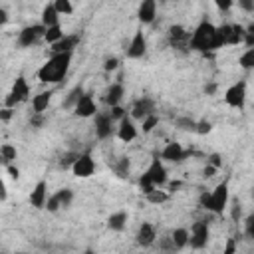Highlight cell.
<instances>
[{"instance_id": "obj_18", "label": "cell", "mask_w": 254, "mask_h": 254, "mask_svg": "<svg viewBox=\"0 0 254 254\" xmlns=\"http://www.w3.org/2000/svg\"><path fill=\"white\" fill-rule=\"evenodd\" d=\"M161 157L165 159V161H169V163H181L185 157H187V151L181 147V143H167V147L163 149V153H161Z\"/></svg>"}, {"instance_id": "obj_33", "label": "cell", "mask_w": 254, "mask_h": 254, "mask_svg": "<svg viewBox=\"0 0 254 254\" xmlns=\"http://www.w3.org/2000/svg\"><path fill=\"white\" fill-rule=\"evenodd\" d=\"M238 64H240L244 70H252V68H254V48H248V50H246V52L240 56Z\"/></svg>"}, {"instance_id": "obj_10", "label": "cell", "mask_w": 254, "mask_h": 254, "mask_svg": "<svg viewBox=\"0 0 254 254\" xmlns=\"http://www.w3.org/2000/svg\"><path fill=\"white\" fill-rule=\"evenodd\" d=\"M189 42H191V34L183 26L175 24L169 28V44L175 50H189Z\"/></svg>"}, {"instance_id": "obj_13", "label": "cell", "mask_w": 254, "mask_h": 254, "mask_svg": "<svg viewBox=\"0 0 254 254\" xmlns=\"http://www.w3.org/2000/svg\"><path fill=\"white\" fill-rule=\"evenodd\" d=\"M149 113H155V101L151 99V97H141L137 99L133 108H131V117L133 119H143L147 117Z\"/></svg>"}, {"instance_id": "obj_55", "label": "cell", "mask_w": 254, "mask_h": 254, "mask_svg": "<svg viewBox=\"0 0 254 254\" xmlns=\"http://www.w3.org/2000/svg\"><path fill=\"white\" fill-rule=\"evenodd\" d=\"M6 197H8V193H6V187H4L2 179H0V200H6Z\"/></svg>"}, {"instance_id": "obj_23", "label": "cell", "mask_w": 254, "mask_h": 254, "mask_svg": "<svg viewBox=\"0 0 254 254\" xmlns=\"http://www.w3.org/2000/svg\"><path fill=\"white\" fill-rule=\"evenodd\" d=\"M82 95H84V85H82V84H78V85L68 93V97L62 101V108H64V110H74Z\"/></svg>"}, {"instance_id": "obj_16", "label": "cell", "mask_w": 254, "mask_h": 254, "mask_svg": "<svg viewBox=\"0 0 254 254\" xmlns=\"http://www.w3.org/2000/svg\"><path fill=\"white\" fill-rule=\"evenodd\" d=\"M95 112H97L95 101H93V97L89 93H84L80 97V101L76 104V108H74V113L78 117H91V115H95Z\"/></svg>"}, {"instance_id": "obj_17", "label": "cell", "mask_w": 254, "mask_h": 254, "mask_svg": "<svg viewBox=\"0 0 254 254\" xmlns=\"http://www.w3.org/2000/svg\"><path fill=\"white\" fill-rule=\"evenodd\" d=\"M137 244L139 246H143V248H147V246H151L155 242V238H157V232H155V226L151 225V223H143L141 226H139V230H137Z\"/></svg>"}, {"instance_id": "obj_37", "label": "cell", "mask_w": 254, "mask_h": 254, "mask_svg": "<svg viewBox=\"0 0 254 254\" xmlns=\"http://www.w3.org/2000/svg\"><path fill=\"white\" fill-rule=\"evenodd\" d=\"M139 187H141V191H143L145 195H147V193H151L153 189H157V187H155V183L149 179V175H147V173H143V175H141V179H139Z\"/></svg>"}, {"instance_id": "obj_52", "label": "cell", "mask_w": 254, "mask_h": 254, "mask_svg": "<svg viewBox=\"0 0 254 254\" xmlns=\"http://www.w3.org/2000/svg\"><path fill=\"white\" fill-rule=\"evenodd\" d=\"M217 171H219L217 167H213V165H207V167H205V177H207V179H211V177H215V173H217Z\"/></svg>"}, {"instance_id": "obj_45", "label": "cell", "mask_w": 254, "mask_h": 254, "mask_svg": "<svg viewBox=\"0 0 254 254\" xmlns=\"http://www.w3.org/2000/svg\"><path fill=\"white\" fill-rule=\"evenodd\" d=\"M159 248H161V250H177V246H175V242H173L171 236H169V238H161Z\"/></svg>"}, {"instance_id": "obj_44", "label": "cell", "mask_w": 254, "mask_h": 254, "mask_svg": "<svg viewBox=\"0 0 254 254\" xmlns=\"http://www.w3.org/2000/svg\"><path fill=\"white\" fill-rule=\"evenodd\" d=\"M110 115H112L113 119H121V117H123V115H127V113H125V110H123V108L117 104V106H112V112H110Z\"/></svg>"}, {"instance_id": "obj_57", "label": "cell", "mask_w": 254, "mask_h": 254, "mask_svg": "<svg viewBox=\"0 0 254 254\" xmlns=\"http://www.w3.org/2000/svg\"><path fill=\"white\" fill-rule=\"evenodd\" d=\"M215 91H217V85H215V84L205 85V93H209V95H211V93H215Z\"/></svg>"}, {"instance_id": "obj_32", "label": "cell", "mask_w": 254, "mask_h": 254, "mask_svg": "<svg viewBox=\"0 0 254 254\" xmlns=\"http://www.w3.org/2000/svg\"><path fill=\"white\" fill-rule=\"evenodd\" d=\"M145 197H147L149 202H153V205H161V202H165V200L169 198V195H167L165 191H157V189H153L151 193H147Z\"/></svg>"}, {"instance_id": "obj_46", "label": "cell", "mask_w": 254, "mask_h": 254, "mask_svg": "<svg viewBox=\"0 0 254 254\" xmlns=\"http://www.w3.org/2000/svg\"><path fill=\"white\" fill-rule=\"evenodd\" d=\"M230 217H232V221H234V223H238V221H240V217H242V207H240V202H238V200L232 205V213H230Z\"/></svg>"}, {"instance_id": "obj_54", "label": "cell", "mask_w": 254, "mask_h": 254, "mask_svg": "<svg viewBox=\"0 0 254 254\" xmlns=\"http://www.w3.org/2000/svg\"><path fill=\"white\" fill-rule=\"evenodd\" d=\"M234 250H236V246H234V240L230 238V240L226 242V248H225V254H232Z\"/></svg>"}, {"instance_id": "obj_30", "label": "cell", "mask_w": 254, "mask_h": 254, "mask_svg": "<svg viewBox=\"0 0 254 254\" xmlns=\"http://www.w3.org/2000/svg\"><path fill=\"white\" fill-rule=\"evenodd\" d=\"M215 36H217V46H219V48L226 46V44H228V38H230V24L219 26L217 32H215Z\"/></svg>"}, {"instance_id": "obj_31", "label": "cell", "mask_w": 254, "mask_h": 254, "mask_svg": "<svg viewBox=\"0 0 254 254\" xmlns=\"http://www.w3.org/2000/svg\"><path fill=\"white\" fill-rule=\"evenodd\" d=\"M56 198L60 200V207L68 209L72 205V200H74V193H72V189H60L56 193Z\"/></svg>"}, {"instance_id": "obj_15", "label": "cell", "mask_w": 254, "mask_h": 254, "mask_svg": "<svg viewBox=\"0 0 254 254\" xmlns=\"http://www.w3.org/2000/svg\"><path fill=\"white\" fill-rule=\"evenodd\" d=\"M141 24H151L157 16V0H141L139 10H137Z\"/></svg>"}, {"instance_id": "obj_25", "label": "cell", "mask_w": 254, "mask_h": 254, "mask_svg": "<svg viewBox=\"0 0 254 254\" xmlns=\"http://www.w3.org/2000/svg\"><path fill=\"white\" fill-rule=\"evenodd\" d=\"M58 12H56V8H54V4H48L44 10H42V24L48 28V26H54V24H60L58 22Z\"/></svg>"}, {"instance_id": "obj_5", "label": "cell", "mask_w": 254, "mask_h": 254, "mask_svg": "<svg viewBox=\"0 0 254 254\" xmlns=\"http://www.w3.org/2000/svg\"><path fill=\"white\" fill-rule=\"evenodd\" d=\"M209 234H211V230H209L207 221H198V223H195V225L191 226V234H189L191 246L197 248V250L205 248L207 242H209Z\"/></svg>"}, {"instance_id": "obj_8", "label": "cell", "mask_w": 254, "mask_h": 254, "mask_svg": "<svg viewBox=\"0 0 254 254\" xmlns=\"http://www.w3.org/2000/svg\"><path fill=\"white\" fill-rule=\"evenodd\" d=\"M72 171H74L76 177H82V179L91 177L93 171H95V161L91 159L89 153H80V157H78L76 163L72 165Z\"/></svg>"}, {"instance_id": "obj_28", "label": "cell", "mask_w": 254, "mask_h": 254, "mask_svg": "<svg viewBox=\"0 0 254 254\" xmlns=\"http://www.w3.org/2000/svg\"><path fill=\"white\" fill-rule=\"evenodd\" d=\"M62 36H64V32H62V28H60V24L48 26V28H46V32H44V40H46L48 44H54V42H58Z\"/></svg>"}, {"instance_id": "obj_1", "label": "cell", "mask_w": 254, "mask_h": 254, "mask_svg": "<svg viewBox=\"0 0 254 254\" xmlns=\"http://www.w3.org/2000/svg\"><path fill=\"white\" fill-rule=\"evenodd\" d=\"M74 52H62V54H52L48 62L38 70V80L42 84H60L72 64Z\"/></svg>"}, {"instance_id": "obj_11", "label": "cell", "mask_w": 254, "mask_h": 254, "mask_svg": "<svg viewBox=\"0 0 254 254\" xmlns=\"http://www.w3.org/2000/svg\"><path fill=\"white\" fill-rule=\"evenodd\" d=\"M80 44V34H70V36H62L58 42L50 44L52 54H62V52H74V48Z\"/></svg>"}, {"instance_id": "obj_36", "label": "cell", "mask_w": 254, "mask_h": 254, "mask_svg": "<svg viewBox=\"0 0 254 254\" xmlns=\"http://www.w3.org/2000/svg\"><path fill=\"white\" fill-rule=\"evenodd\" d=\"M141 121H143V133H151V131L155 129V125L159 123V117H157L155 113H149V115L143 117Z\"/></svg>"}, {"instance_id": "obj_26", "label": "cell", "mask_w": 254, "mask_h": 254, "mask_svg": "<svg viewBox=\"0 0 254 254\" xmlns=\"http://www.w3.org/2000/svg\"><path fill=\"white\" fill-rule=\"evenodd\" d=\"M244 34H246L244 26H240V24H230V38H228V46H238V44H242Z\"/></svg>"}, {"instance_id": "obj_48", "label": "cell", "mask_w": 254, "mask_h": 254, "mask_svg": "<svg viewBox=\"0 0 254 254\" xmlns=\"http://www.w3.org/2000/svg\"><path fill=\"white\" fill-rule=\"evenodd\" d=\"M238 4H240V8L244 10V12H252L254 10V0H238Z\"/></svg>"}, {"instance_id": "obj_53", "label": "cell", "mask_w": 254, "mask_h": 254, "mask_svg": "<svg viewBox=\"0 0 254 254\" xmlns=\"http://www.w3.org/2000/svg\"><path fill=\"white\" fill-rule=\"evenodd\" d=\"M8 22V12L4 8H0V26H4Z\"/></svg>"}, {"instance_id": "obj_56", "label": "cell", "mask_w": 254, "mask_h": 254, "mask_svg": "<svg viewBox=\"0 0 254 254\" xmlns=\"http://www.w3.org/2000/svg\"><path fill=\"white\" fill-rule=\"evenodd\" d=\"M8 173H10L12 179H18V177H20V171H18L14 165H8Z\"/></svg>"}, {"instance_id": "obj_14", "label": "cell", "mask_w": 254, "mask_h": 254, "mask_svg": "<svg viewBox=\"0 0 254 254\" xmlns=\"http://www.w3.org/2000/svg\"><path fill=\"white\" fill-rule=\"evenodd\" d=\"M113 117L110 113H95V135L99 139H108L113 131Z\"/></svg>"}, {"instance_id": "obj_12", "label": "cell", "mask_w": 254, "mask_h": 254, "mask_svg": "<svg viewBox=\"0 0 254 254\" xmlns=\"http://www.w3.org/2000/svg\"><path fill=\"white\" fill-rule=\"evenodd\" d=\"M145 173L149 175L151 181L155 183V187H163L167 183V169L163 167V163H161L159 157H155L153 161H151V165H149V169Z\"/></svg>"}, {"instance_id": "obj_47", "label": "cell", "mask_w": 254, "mask_h": 254, "mask_svg": "<svg viewBox=\"0 0 254 254\" xmlns=\"http://www.w3.org/2000/svg\"><path fill=\"white\" fill-rule=\"evenodd\" d=\"M215 4H217V8H219V10L226 12V10H230V8H232V0H215Z\"/></svg>"}, {"instance_id": "obj_24", "label": "cell", "mask_w": 254, "mask_h": 254, "mask_svg": "<svg viewBox=\"0 0 254 254\" xmlns=\"http://www.w3.org/2000/svg\"><path fill=\"white\" fill-rule=\"evenodd\" d=\"M121 97H123V85L121 84H113L108 89V93H106V104L108 106H117L121 101Z\"/></svg>"}, {"instance_id": "obj_51", "label": "cell", "mask_w": 254, "mask_h": 254, "mask_svg": "<svg viewBox=\"0 0 254 254\" xmlns=\"http://www.w3.org/2000/svg\"><path fill=\"white\" fill-rule=\"evenodd\" d=\"M12 117V108H4L2 112H0V119L2 121H8Z\"/></svg>"}, {"instance_id": "obj_22", "label": "cell", "mask_w": 254, "mask_h": 254, "mask_svg": "<svg viewBox=\"0 0 254 254\" xmlns=\"http://www.w3.org/2000/svg\"><path fill=\"white\" fill-rule=\"evenodd\" d=\"M127 225V213L125 211H119V213H113L110 219H108V228L110 230H115V232H121Z\"/></svg>"}, {"instance_id": "obj_19", "label": "cell", "mask_w": 254, "mask_h": 254, "mask_svg": "<svg viewBox=\"0 0 254 254\" xmlns=\"http://www.w3.org/2000/svg\"><path fill=\"white\" fill-rule=\"evenodd\" d=\"M46 198H48V185H46V181H40L34 187V191L30 193V205L34 209H44Z\"/></svg>"}, {"instance_id": "obj_29", "label": "cell", "mask_w": 254, "mask_h": 254, "mask_svg": "<svg viewBox=\"0 0 254 254\" xmlns=\"http://www.w3.org/2000/svg\"><path fill=\"white\" fill-rule=\"evenodd\" d=\"M171 238H173V242H175L177 248H185L189 244V230L187 228H175L173 234H171Z\"/></svg>"}, {"instance_id": "obj_41", "label": "cell", "mask_w": 254, "mask_h": 254, "mask_svg": "<svg viewBox=\"0 0 254 254\" xmlns=\"http://www.w3.org/2000/svg\"><path fill=\"white\" fill-rule=\"evenodd\" d=\"M115 173H117L119 177H125V175L129 173V159H127V157H121V159H119V163H117V167H115Z\"/></svg>"}, {"instance_id": "obj_3", "label": "cell", "mask_w": 254, "mask_h": 254, "mask_svg": "<svg viewBox=\"0 0 254 254\" xmlns=\"http://www.w3.org/2000/svg\"><path fill=\"white\" fill-rule=\"evenodd\" d=\"M226 202H228V183L225 181V183L217 185V189L213 193H209V202L205 209L215 215H221L226 209Z\"/></svg>"}, {"instance_id": "obj_34", "label": "cell", "mask_w": 254, "mask_h": 254, "mask_svg": "<svg viewBox=\"0 0 254 254\" xmlns=\"http://www.w3.org/2000/svg\"><path fill=\"white\" fill-rule=\"evenodd\" d=\"M54 8H56V12L58 14H74V6H72V2L70 0H54Z\"/></svg>"}, {"instance_id": "obj_40", "label": "cell", "mask_w": 254, "mask_h": 254, "mask_svg": "<svg viewBox=\"0 0 254 254\" xmlns=\"http://www.w3.org/2000/svg\"><path fill=\"white\" fill-rule=\"evenodd\" d=\"M44 209H48L50 213H56L58 209H62V207H60V200L56 198V195H52V197H48V198H46Z\"/></svg>"}, {"instance_id": "obj_59", "label": "cell", "mask_w": 254, "mask_h": 254, "mask_svg": "<svg viewBox=\"0 0 254 254\" xmlns=\"http://www.w3.org/2000/svg\"><path fill=\"white\" fill-rule=\"evenodd\" d=\"M0 163H2V157H0Z\"/></svg>"}, {"instance_id": "obj_35", "label": "cell", "mask_w": 254, "mask_h": 254, "mask_svg": "<svg viewBox=\"0 0 254 254\" xmlns=\"http://www.w3.org/2000/svg\"><path fill=\"white\" fill-rule=\"evenodd\" d=\"M78 157H80L78 151H68V153H64L62 159H60V167H62V169H72V165L76 163Z\"/></svg>"}, {"instance_id": "obj_7", "label": "cell", "mask_w": 254, "mask_h": 254, "mask_svg": "<svg viewBox=\"0 0 254 254\" xmlns=\"http://www.w3.org/2000/svg\"><path fill=\"white\" fill-rule=\"evenodd\" d=\"M46 26L44 24H34V26H26L20 34H18V46L20 48H30L32 44L38 42V38H44Z\"/></svg>"}, {"instance_id": "obj_9", "label": "cell", "mask_w": 254, "mask_h": 254, "mask_svg": "<svg viewBox=\"0 0 254 254\" xmlns=\"http://www.w3.org/2000/svg\"><path fill=\"white\" fill-rule=\"evenodd\" d=\"M145 52H147V42H145V36H143V32H141V30H137V32H135V36L131 38L129 46L125 48V54H127V58H129V60H137V58H143V56H145Z\"/></svg>"}, {"instance_id": "obj_4", "label": "cell", "mask_w": 254, "mask_h": 254, "mask_svg": "<svg viewBox=\"0 0 254 254\" xmlns=\"http://www.w3.org/2000/svg\"><path fill=\"white\" fill-rule=\"evenodd\" d=\"M28 95H30V85H28L26 78L20 76V78H16V82H14V85H12V91L6 95L4 106H6V108H14L16 104H22V101H26Z\"/></svg>"}, {"instance_id": "obj_39", "label": "cell", "mask_w": 254, "mask_h": 254, "mask_svg": "<svg viewBox=\"0 0 254 254\" xmlns=\"http://www.w3.org/2000/svg\"><path fill=\"white\" fill-rule=\"evenodd\" d=\"M211 129H213V125L207 119L197 121V125H195V133H198V135H207V133H211Z\"/></svg>"}, {"instance_id": "obj_27", "label": "cell", "mask_w": 254, "mask_h": 254, "mask_svg": "<svg viewBox=\"0 0 254 254\" xmlns=\"http://www.w3.org/2000/svg\"><path fill=\"white\" fill-rule=\"evenodd\" d=\"M16 147H12L10 143H4V145H0V157H2V163L10 165L14 159H16Z\"/></svg>"}, {"instance_id": "obj_50", "label": "cell", "mask_w": 254, "mask_h": 254, "mask_svg": "<svg viewBox=\"0 0 254 254\" xmlns=\"http://www.w3.org/2000/svg\"><path fill=\"white\" fill-rule=\"evenodd\" d=\"M30 123H32L34 127H40V125L44 123V117H42V113H34V117L30 119Z\"/></svg>"}, {"instance_id": "obj_38", "label": "cell", "mask_w": 254, "mask_h": 254, "mask_svg": "<svg viewBox=\"0 0 254 254\" xmlns=\"http://www.w3.org/2000/svg\"><path fill=\"white\" fill-rule=\"evenodd\" d=\"M175 123H177V127L183 129V131H195V125H197V121L191 119V117H179Z\"/></svg>"}, {"instance_id": "obj_42", "label": "cell", "mask_w": 254, "mask_h": 254, "mask_svg": "<svg viewBox=\"0 0 254 254\" xmlns=\"http://www.w3.org/2000/svg\"><path fill=\"white\" fill-rule=\"evenodd\" d=\"M244 234H246L248 240L254 238V217H252V215L246 217V221H244Z\"/></svg>"}, {"instance_id": "obj_21", "label": "cell", "mask_w": 254, "mask_h": 254, "mask_svg": "<svg viewBox=\"0 0 254 254\" xmlns=\"http://www.w3.org/2000/svg\"><path fill=\"white\" fill-rule=\"evenodd\" d=\"M50 99H52V91H42L32 99V110L34 113H44L50 106Z\"/></svg>"}, {"instance_id": "obj_20", "label": "cell", "mask_w": 254, "mask_h": 254, "mask_svg": "<svg viewBox=\"0 0 254 254\" xmlns=\"http://www.w3.org/2000/svg\"><path fill=\"white\" fill-rule=\"evenodd\" d=\"M117 135H119V139L125 141V143H129V141H133V139L137 137V129H135L133 121H131L127 115H123V117L119 119V131H117Z\"/></svg>"}, {"instance_id": "obj_2", "label": "cell", "mask_w": 254, "mask_h": 254, "mask_svg": "<svg viewBox=\"0 0 254 254\" xmlns=\"http://www.w3.org/2000/svg\"><path fill=\"white\" fill-rule=\"evenodd\" d=\"M217 28L211 24V22H200L197 26V30L191 34V42H189V48L191 50H197L200 54H207L211 50H219L217 46V36H215Z\"/></svg>"}, {"instance_id": "obj_6", "label": "cell", "mask_w": 254, "mask_h": 254, "mask_svg": "<svg viewBox=\"0 0 254 254\" xmlns=\"http://www.w3.org/2000/svg\"><path fill=\"white\" fill-rule=\"evenodd\" d=\"M225 101L230 106V108H244V101H246V84L244 82H238L234 85H230L225 93Z\"/></svg>"}, {"instance_id": "obj_58", "label": "cell", "mask_w": 254, "mask_h": 254, "mask_svg": "<svg viewBox=\"0 0 254 254\" xmlns=\"http://www.w3.org/2000/svg\"><path fill=\"white\" fill-rule=\"evenodd\" d=\"M169 187H171V191H175V189H179V187H181V183H179V181H173Z\"/></svg>"}, {"instance_id": "obj_43", "label": "cell", "mask_w": 254, "mask_h": 254, "mask_svg": "<svg viewBox=\"0 0 254 254\" xmlns=\"http://www.w3.org/2000/svg\"><path fill=\"white\" fill-rule=\"evenodd\" d=\"M117 68H119V60H117V58H108L106 64H104V70H106V72H113V70H117Z\"/></svg>"}, {"instance_id": "obj_49", "label": "cell", "mask_w": 254, "mask_h": 254, "mask_svg": "<svg viewBox=\"0 0 254 254\" xmlns=\"http://www.w3.org/2000/svg\"><path fill=\"white\" fill-rule=\"evenodd\" d=\"M209 165H213V167L221 169V167H223V159H221V155H219V153H213V155L209 157Z\"/></svg>"}]
</instances>
